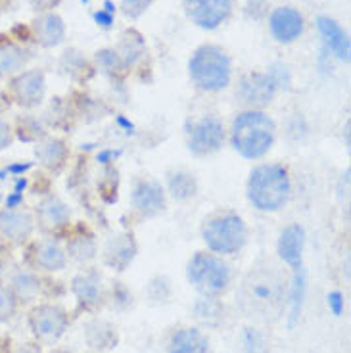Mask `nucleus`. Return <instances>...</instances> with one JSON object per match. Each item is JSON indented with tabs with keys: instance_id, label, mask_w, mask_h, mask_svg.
I'll return each mask as SVG.
<instances>
[{
	"instance_id": "obj_1",
	"label": "nucleus",
	"mask_w": 351,
	"mask_h": 353,
	"mask_svg": "<svg viewBox=\"0 0 351 353\" xmlns=\"http://www.w3.org/2000/svg\"><path fill=\"white\" fill-rule=\"evenodd\" d=\"M274 121L263 112H244L232 123V146L248 159H257L271 150L274 142Z\"/></svg>"
},
{
	"instance_id": "obj_2",
	"label": "nucleus",
	"mask_w": 351,
	"mask_h": 353,
	"mask_svg": "<svg viewBox=\"0 0 351 353\" xmlns=\"http://www.w3.org/2000/svg\"><path fill=\"white\" fill-rule=\"evenodd\" d=\"M290 192L288 171L281 165H259L248 181V196L261 212H279L288 202Z\"/></svg>"
},
{
	"instance_id": "obj_3",
	"label": "nucleus",
	"mask_w": 351,
	"mask_h": 353,
	"mask_svg": "<svg viewBox=\"0 0 351 353\" xmlns=\"http://www.w3.org/2000/svg\"><path fill=\"white\" fill-rule=\"evenodd\" d=\"M194 85L202 90H221L230 83V60L223 48L205 44L200 46L188 63Z\"/></svg>"
},
{
	"instance_id": "obj_4",
	"label": "nucleus",
	"mask_w": 351,
	"mask_h": 353,
	"mask_svg": "<svg viewBox=\"0 0 351 353\" xmlns=\"http://www.w3.org/2000/svg\"><path fill=\"white\" fill-rule=\"evenodd\" d=\"M203 242L215 254H237L246 244L248 229L237 213H221L205 221Z\"/></svg>"
},
{
	"instance_id": "obj_5",
	"label": "nucleus",
	"mask_w": 351,
	"mask_h": 353,
	"mask_svg": "<svg viewBox=\"0 0 351 353\" xmlns=\"http://www.w3.org/2000/svg\"><path fill=\"white\" fill-rule=\"evenodd\" d=\"M188 283L192 284L198 292H202L205 296L211 294H219L230 283V269L221 257L205 252H198L190 259L188 269Z\"/></svg>"
},
{
	"instance_id": "obj_6",
	"label": "nucleus",
	"mask_w": 351,
	"mask_h": 353,
	"mask_svg": "<svg viewBox=\"0 0 351 353\" xmlns=\"http://www.w3.org/2000/svg\"><path fill=\"white\" fill-rule=\"evenodd\" d=\"M186 16L202 29L219 27L232 12V0H185Z\"/></svg>"
},
{
	"instance_id": "obj_7",
	"label": "nucleus",
	"mask_w": 351,
	"mask_h": 353,
	"mask_svg": "<svg viewBox=\"0 0 351 353\" xmlns=\"http://www.w3.org/2000/svg\"><path fill=\"white\" fill-rule=\"evenodd\" d=\"M68 323H70V319L66 315V311L58 305H50V303L39 305L29 315V325L33 328V332L39 338H46V340L60 338L68 330Z\"/></svg>"
},
{
	"instance_id": "obj_8",
	"label": "nucleus",
	"mask_w": 351,
	"mask_h": 353,
	"mask_svg": "<svg viewBox=\"0 0 351 353\" xmlns=\"http://www.w3.org/2000/svg\"><path fill=\"white\" fill-rule=\"evenodd\" d=\"M225 141V129L217 117H203L194 125L190 131V150L198 156L213 154L223 146Z\"/></svg>"
},
{
	"instance_id": "obj_9",
	"label": "nucleus",
	"mask_w": 351,
	"mask_h": 353,
	"mask_svg": "<svg viewBox=\"0 0 351 353\" xmlns=\"http://www.w3.org/2000/svg\"><path fill=\"white\" fill-rule=\"evenodd\" d=\"M279 88V83L272 77V73H250L242 79L238 97L242 98L244 104L250 106H265L269 104Z\"/></svg>"
},
{
	"instance_id": "obj_10",
	"label": "nucleus",
	"mask_w": 351,
	"mask_h": 353,
	"mask_svg": "<svg viewBox=\"0 0 351 353\" xmlns=\"http://www.w3.org/2000/svg\"><path fill=\"white\" fill-rule=\"evenodd\" d=\"M269 27L279 43H294L303 33V16L296 8L282 6L271 14Z\"/></svg>"
},
{
	"instance_id": "obj_11",
	"label": "nucleus",
	"mask_w": 351,
	"mask_h": 353,
	"mask_svg": "<svg viewBox=\"0 0 351 353\" xmlns=\"http://www.w3.org/2000/svg\"><path fill=\"white\" fill-rule=\"evenodd\" d=\"M12 88H14V98L21 106H39L43 102L44 88H46L44 73L43 71H23L19 77L14 79Z\"/></svg>"
},
{
	"instance_id": "obj_12",
	"label": "nucleus",
	"mask_w": 351,
	"mask_h": 353,
	"mask_svg": "<svg viewBox=\"0 0 351 353\" xmlns=\"http://www.w3.org/2000/svg\"><path fill=\"white\" fill-rule=\"evenodd\" d=\"M303 244H305V230L299 225H290L282 230L279 240V256L294 271L303 267Z\"/></svg>"
},
{
	"instance_id": "obj_13",
	"label": "nucleus",
	"mask_w": 351,
	"mask_h": 353,
	"mask_svg": "<svg viewBox=\"0 0 351 353\" xmlns=\"http://www.w3.org/2000/svg\"><path fill=\"white\" fill-rule=\"evenodd\" d=\"M132 203L142 215H156L166 208L163 188L154 181H141L132 190Z\"/></svg>"
},
{
	"instance_id": "obj_14",
	"label": "nucleus",
	"mask_w": 351,
	"mask_h": 353,
	"mask_svg": "<svg viewBox=\"0 0 351 353\" xmlns=\"http://www.w3.org/2000/svg\"><path fill=\"white\" fill-rule=\"evenodd\" d=\"M33 219L29 213L18 212L14 208H8L0 212V234L12 242H23L33 232Z\"/></svg>"
},
{
	"instance_id": "obj_15",
	"label": "nucleus",
	"mask_w": 351,
	"mask_h": 353,
	"mask_svg": "<svg viewBox=\"0 0 351 353\" xmlns=\"http://www.w3.org/2000/svg\"><path fill=\"white\" fill-rule=\"evenodd\" d=\"M317 27H319L323 39H325L326 46H328L340 60L350 62V37H348V33L340 27V23H336L334 19L326 18V16H321V18L317 19Z\"/></svg>"
},
{
	"instance_id": "obj_16",
	"label": "nucleus",
	"mask_w": 351,
	"mask_h": 353,
	"mask_svg": "<svg viewBox=\"0 0 351 353\" xmlns=\"http://www.w3.org/2000/svg\"><path fill=\"white\" fill-rule=\"evenodd\" d=\"M281 283L272 281L271 274L254 276L252 283H248V300H252L255 305H263L271 309L274 303L281 300Z\"/></svg>"
},
{
	"instance_id": "obj_17",
	"label": "nucleus",
	"mask_w": 351,
	"mask_h": 353,
	"mask_svg": "<svg viewBox=\"0 0 351 353\" xmlns=\"http://www.w3.org/2000/svg\"><path fill=\"white\" fill-rule=\"evenodd\" d=\"M169 353H210V340L198 328H181L169 342Z\"/></svg>"
},
{
	"instance_id": "obj_18",
	"label": "nucleus",
	"mask_w": 351,
	"mask_h": 353,
	"mask_svg": "<svg viewBox=\"0 0 351 353\" xmlns=\"http://www.w3.org/2000/svg\"><path fill=\"white\" fill-rule=\"evenodd\" d=\"M66 26L58 14H44L43 18L37 19L35 37L43 46H56L63 41Z\"/></svg>"
},
{
	"instance_id": "obj_19",
	"label": "nucleus",
	"mask_w": 351,
	"mask_h": 353,
	"mask_svg": "<svg viewBox=\"0 0 351 353\" xmlns=\"http://www.w3.org/2000/svg\"><path fill=\"white\" fill-rule=\"evenodd\" d=\"M35 261L44 271H62L66 267V254L54 240H44L37 246Z\"/></svg>"
},
{
	"instance_id": "obj_20",
	"label": "nucleus",
	"mask_w": 351,
	"mask_h": 353,
	"mask_svg": "<svg viewBox=\"0 0 351 353\" xmlns=\"http://www.w3.org/2000/svg\"><path fill=\"white\" fill-rule=\"evenodd\" d=\"M71 290L83 305H94L102 296L100 279L97 274H79V276H75L73 283H71Z\"/></svg>"
},
{
	"instance_id": "obj_21",
	"label": "nucleus",
	"mask_w": 351,
	"mask_h": 353,
	"mask_svg": "<svg viewBox=\"0 0 351 353\" xmlns=\"http://www.w3.org/2000/svg\"><path fill=\"white\" fill-rule=\"evenodd\" d=\"M303 298H305V269L301 267L294 271V281L290 288V328L296 327L299 313L303 307Z\"/></svg>"
},
{
	"instance_id": "obj_22",
	"label": "nucleus",
	"mask_w": 351,
	"mask_h": 353,
	"mask_svg": "<svg viewBox=\"0 0 351 353\" xmlns=\"http://www.w3.org/2000/svg\"><path fill=\"white\" fill-rule=\"evenodd\" d=\"M39 217H41L44 225L58 227V225L68 223V219H70V210L58 198H48V200H44L39 205Z\"/></svg>"
},
{
	"instance_id": "obj_23",
	"label": "nucleus",
	"mask_w": 351,
	"mask_h": 353,
	"mask_svg": "<svg viewBox=\"0 0 351 353\" xmlns=\"http://www.w3.org/2000/svg\"><path fill=\"white\" fill-rule=\"evenodd\" d=\"M12 290L18 296V300H33L39 290H41V283L35 274L31 273H18L14 276V283H12Z\"/></svg>"
},
{
	"instance_id": "obj_24",
	"label": "nucleus",
	"mask_w": 351,
	"mask_h": 353,
	"mask_svg": "<svg viewBox=\"0 0 351 353\" xmlns=\"http://www.w3.org/2000/svg\"><path fill=\"white\" fill-rule=\"evenodd\" d=\"M37 156L41 158L44 165L58 168V165H62L63 158H66V148H63V144L60 141L44 142L37 148Z\"/></svg>"
},
{
	"instance_id": "obj_25",
	"label": "nucleus",
	"mask_w": 351,
	"mask_h": 353,
	"mask_svg": "<svg viewBox=\"0 0 351 353\" xmlns=\"http://www.w3.org/2000/svg\"><path fill=\"white\" fill-rule=\"evenodd\" d=\"M169 188L177 200H186L196 194V181L190 173H175L169 179Z\"/></svg>"
},
{
	"instance_id": "obj_26",
	"label": "nucleus",
	"mask_w": 351,
	"mask_h": 353,
	"mask_svg": "<svg viewBox=\"0 0 351 353\" xmlns=\"http://www.w3.org/2000/svg\"><path fill=\"white\" fill-rule=\"evenodd\" d=\"M26 52H21L16 46H4L0 50V73H10V71L19 70L26 62Z\"/></svg>"
},
{
	"instance_id": "obj_27",
	"label": "nucleus",
	"mask_w": 351,
	"mask_h": 353,
	"mask_svg": "<svg viewBox=\"0 0 351 353\" xmlns=\"http://www.w3.org/2000/svg\"><path fill=\"white\" fill-rule=\"evenodd\" d=\"M18 311V296L14 294L12 286L0 284V323L8 321Z\"/></svg>"
},
{
	"instance_id": "obj_28",
	"label": "nucleus",
	"mask_w": 351,
	"mask_h": 353,
	"mask_svg": "<svg viewBox=\"0 0 351 353\" xmlns=\"http://www.w3.org/2000/svg\"><path fill=\"white\" fill-rule=\"evenodd\" d=\"M70 254L75 259H81V261H87L90 257H94V252H97V248H94V242L90 239H75L70 244Z\"/></svg>"
},
{
	"instance_id": "obj_29",
	"label": "nucleus",
	"mask_w": 351,
	"mask_h": 353,
	"mask_svg": "<svg viewBox=\"0 0 351 353\" xmlns=\"http://www.w3.org/2000/svg\"><path fill=\"white\" fill-rule=\"evenodd\" d=\"M242 340H244L246 353H267V345H265L263 336L259 334L255 328H246L244 334H242Z\"/></svg>"
},
{
	"instance_id": "obj_30",
	"label": "nucleus",
	"mask_w": 351,
	"mask_h": 353,
	"mask_svg": "<svg viewBox=\"0 0 351 353\" xmlns=\"http://www.w3.org/2000/svg\"><path fill=\"white\" fill-rule=\"evenodd\" d=\"M152 0H121V8L129 18H139L144 10L148 8Z\"/></svg>"
},
{
	"instance_id": "obj_31",
	"label": "nucleus",
	"mask_w": 351,
	"mask_h": 353,
	"mask_svg": "<svg viewBox=\"0 0 351 353\" xmlns=\"http://www.w3.org/2000/svg\"><path fill=\"white\" fill-rule=\"evenodd\" d=\"M326 303H328V309L332 311V315L336 317H340L343 313V296L342 292H330L328 296H326Z\"/></svg>"
},
{
	"instance_id": "obj_32",
	"label": "nucleus",
	"mask_w": 351,
	"mask_h": 353,
	"mask_svg": "<svg viewBox=\"0 0 351 353\" xmlns=\"http://www.w3.org/2000/svg\"><path fill=\"white\" fill-rule=\"evenodd\" d=\"M12 142V129L6 121H0V150H4Z\"/></svg>"
},
{
	"instance_id": "obj_33",
	"label": "nucleus",
	"mask_w": 351,
	"mask_h": 353,
	"mask_svg": "<svg viewBox=\"0 0 351 353\" xmlns=\"http://www.w3.org/2000/svg\"><path fill=\"white\" fill-rule=\"evenodd\" d=\"M94 19L98 21V26L110 27L112 26V21H114V16H112V14H108L106 10H100V12H97V14H94Z\"/></svg>"
},
{
	"instance_id": "obj_34",
	"label": "nucleus",
	"mask_w": 351,
	"mask_h": 353,
	"mask_svg": "<svg viewBox=\"0 0 351 353\" xmlns=\"http://www.w3.org/2000/svg\"><path fill=\"white\" fill-rule=\"evenodd\" d=\"M16 353H41V347H37L35 344H21Z\"/></svg>"
},
{
	"instance_id": "obj_35",
	"label": "nucleus",
	"mask_w": 351,
	"mask_h": 353,
	"mask_svg": "<svg viewBox=\"0 0 351 353\" xmlns=\"http://www.w3.org/2000/svg\"><path fill=\"white\" fill-rule=\"evenodd\" d=\"M117 154H119V152L106 150V152H102L100 156H98V161H100V163H108V161H110V158H114V156H117Z\"/></svg>"
},
{
	"instance_id": "obj_36",
	"label": "nucleus",
	"mask_w": 351,
	"mask_h": 353,
	"mask_svg": "<svg viewBox=\"0 0 351 353\" xmlns=\"http://www.w3.org/2000/svg\"><path fill=\"white\" fill-rule=\"evenodd\" d=\"M54 0H31V4L35 6V10H44L52 4Z\"/></svg>"
},
{
	"instance_id": "obj_37",
	"label": "nucleus",
	"mask_w": 351,
	"mask_h": 353,
	"mask_svg": "<svg viewBox=\"0 0 351 353\" xmlns=\"http://www.w3.org/2000/svg\"><path fill=\"white\" fill-rule=\"evenodd\" d=\"M21 200V192H16L8 198V208H16V203H19Z\"/></svg>"
},
{
	"instance_id": "obj_38",
	"label": "nucleus",
	"mask_w": 351,
	"mask_h": 353,
	"mask_svg": "<svg viewBox=\"0 0 351 353\" xmlns=\"http://www.w3.org/2000/svg\"><path fill=\"white\" fill-rule=\"evenodd\" d=\"M104 6H106V12H108V14H112V16H114V12H115L114 2H112V0H106V2H104Z\"/></svg>"
},
{
	"instance_id": "obj_39",
	"label": "nucleus",
	"mask_w": 351,
	"mask_h": 353,
	"mask_svg": "<svg viewBox=\"0 0 351 353\" xmlns=\"http://www.w3.org/2000/svg\"><path fill=\"white\" fill-rule=\"evenodd\" d=\"M117 121H119V123L123 125V127H127V129H129V131H132V123H129V121H127V119H125V117H119V119H117Z\"/></svg>"
},
{
	"instance_id": "obj_40",
	"label": "nucleus",
	"mask_w": 351,
	"mask_h": 353,
	"mask_svg": "<svg viewBox=\"0 0 351 353\" xmlns=\"http://www.w3.org/2000/svg\"><path fill=\"white\" fill-rule=\"evenodd\" d=\"M31 165H14V168H10V171H26V169H29Z\"/></svg>"
}]
</instances>
